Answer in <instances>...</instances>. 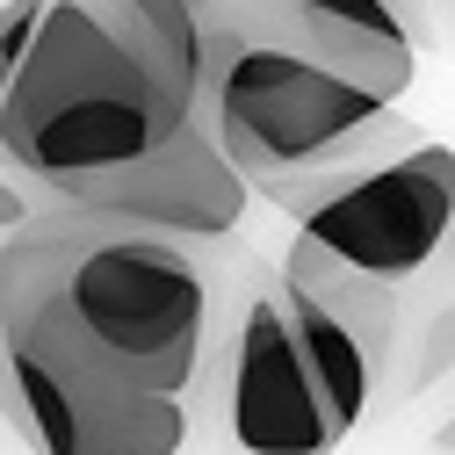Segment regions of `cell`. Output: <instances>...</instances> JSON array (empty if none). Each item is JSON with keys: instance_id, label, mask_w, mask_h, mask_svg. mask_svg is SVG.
I'll return each instance as SVG.
<instances>
[{"instance_id": "1", "label": "cell", "mask_w": 455, "mask_h": 455, "mask_svg": "<svg viewBox=\"0 0 455 455\" xmlns=\"http://www.w3.org/2000/svg\"><path fill=\"white\" fill-rule=\"evenodd\" d=\"M8 347H44L145 390L196 397L210 362V275L188 239L29 196L0 239Z\"/></svg>"}, {"instance_id": "2", "label": "cell", "mask_w": 455, "mask_h": 455, "mask_svg": "<svg viewBox=\"0 0 455 455\" xmlns=\"http://www.w3.org/2000/svg\"><path fill=\"white\" fill-rule=\"evenodd\" d=\"M196 124V101L174 94L124 36H108L80 0H44L36 36L0 94V159L22 181H66L116 166Z\"/></svg>"}, {"instance_id": "3", "label": "cell", "mask_w": 455, "mask_h": 455, "mask_svg": "<svg viewBox=\"0 0 455 455\" xmlns=\"http://www.w3.org/2000/svg\"><path fill=\"white\" fill-rule=\"evenodd\" d=\"M203 124L246 188L318 166H369L412 145L405 108L290 44H232L203 73Z\"/></svg>"}, {"instance_id": "4", "label": "cell", "mask_w": 455, "mask_h": 455, "mask_svg": "<svg viewBox=\"0 0 455 455\" xmlns=\"http://www.w3.org/2000/svg\"><path fill=\"white\" fill-rule=\"evenodd\" d=\"M253 196L282 203L325 253L355 260L383 282H412L441 260L455 232V145L412 138L405 152L369 166H318V174H275Z\"/></svg>"}, {"instance_id": "5", "label": "cell", "mask_w": 455, "mask_h": 455, "mask_svg": "<svg viewBox=\"0 0 455 455\" xmlns=\"http://www.w3.org/2000/svg\"><path fill=\"white\" fill-rule=\"evenodd\" d=\"M224 434L239 455H332L347 427L332 419L282 267L246 260V304L224 332Z\"/></svg>"}, {"instance_id": "6", "label": "cell", "mask_w": 455, "mask_h": 455, "mask_svg": "<svg viewBox=\"0 0 455 455\" xmlns=\"http://www.w3.org/2000/svg\"><path fill=\"white\" fill-rule=\"evenodd\" d=\"M0 412L36 455H181L188 397L145 390L108 369L8 347L0 355Z\"/></svg>"}, {"instance_id": "7", "label": "cell", "mask_w": 455, "mask_h": 455, "mask_svg": "<svg viewBox=\"0 0 455 455\" xmlns=\"http://www.w3.org/2000/svg\"><path fill=\"white\" fill-rule=\"evenodd\" d=\"M44 203H73L116 224H145L166 239H232L246 224V174L224 159L217 131L196 116L174 138H159L152 152H131L116 166H87L66 181H36Z\"/></svg>"}, {"instance_id": "8", "label": "cell", "mask_w": 455, "mask_h": 455, "mask_svg": "<svg viewBox=\"0 0 455 455\" xmlns=\"http://www.w3.org/2000/svg\"><path fill=\"white\" fill-rule=\"evenodd\" d=\"M282 282H290L297 297H311L325 318H339L355 339H362V355L383 369V355L397 347V318H405V297H397V282L355 267V260H339L325 253L311 232L290 239V253H282Z\"/></svg>"}, {"instance_id": "9", "label": "cell", "mask_w": 455, "mask_h": 455, "mask_svg": "<svg viewBox=\"0 0 455 455\" xmlns=\"http://www.w3.org/2000/svg\"><path fill=\"white\" fill-rule=\"evenodd\" d=\"M80 8L108 36H124L166 87L196 101V116H203V22H196L188 0H80Z\"/></svg>"}, {"instance_id": "10", "label": "cell", "mask_w": 455, "mask_h": 455, "mask_svg": "<svg viewBox=\"0 0 455 455\" xmlns=\"http://www.w3.org/2000/svg\"><path fill=\"white\" fill-rule=\"evenodd\" d=\"M304 8H318V15H355V22H390V29H412V36L427 44L419 0H304Z\"/></svg>"}, {"instance_id": "11", "label": "cell", "mask_w": 455, "mask_h": 455, "mask_svg": "<svg viewBox=\"0 0 455 455\" xmlns=\"http://www.w3.org/2000/svg\"><path fill=\"white\" fill-rule=\"evenodd\" d=\"M36 15H44V0H0V94H8L22 51H29V36H36Z\"/></svg>"}, {"instance_id": "12", "label": "cell", "mask_w": 455, "mask_h": 455, "mask_svg": "<svg viewBox=\"0 0 455 455\" xmlns=\"http://www.w3.org/2000/svg\"><path fill=\"white\" fill-rule=\"evenodd\" d=\"M29 217V188H15V181H0V239L15 232V224Z\"/></svg>"}, {"instance_id": "13", "label": "cell", "mask_w": 455, "mask_h": 455, "mask_svg": "<svg viewBox=\"0 0 455 455\" xmlns=\"http://www.w3.org/2000/svg\"><path fill=\"white\" fill-rule=\"evenodd\" d=\"M0 355H8V297H0Z\"/></svg>"}]
</instances>
